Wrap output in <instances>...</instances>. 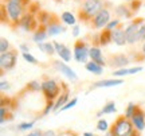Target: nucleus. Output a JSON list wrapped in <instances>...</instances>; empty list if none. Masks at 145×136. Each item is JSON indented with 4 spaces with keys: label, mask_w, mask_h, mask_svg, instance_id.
<instances>
[{
    "label": "nucleus",
    "mask_w": 145,
    "mask_h": 136,
    "mask_svg": "<svg viewBox=\"0 0 145 136\" xmlns=\"http://www.w3.org/2000/svg\"><path fill=\"white\" fill-rule=\"evenodd\" d=\"M61 90H62V85L58 84L55 79L44 78L42 81V93L46 101H57V99L62 93Z\"/></svg>",
    "instance_id": "nucleus-4"
},
{
    "label": "nucleus",
    "mask_w": 145,
    "mask_h": 136,
    "mask_svg": "<svg viewBox=\"0 0 145 136\" xmlns=\"http://www.w3.org/2000/svg\"><path fill=\"white\" fill-rule=\"evenodd\" d=\"M114 14L117 15L118 19H132L135 12L130 10L129 4H120L114 8Z\"/></svg>",
    "instance_id": "nucleus-20"
},
{
    "label": "nucleus",
    "mask_w": 145,
    "mask_h": 136,
    "mask_svg": "<svg viewBox=\"0 0 145 136\" xmlns=\"http://www.w3.org/2000/svg\"><path fill=\"white\" fill-rule=\"evenodd\" d=\"M124 84V79L122 78H109V79H101L94 82L90 86V90L93 89H99V88H112V86H118V85Z\"/></svg>",
    "instance_id": "nucleus-19"
},
{
    "label": "nucleus",
    "mask_w": 145,
    "mask_h": 136,
    "mask_svg": "<svg viewBox=\"0 0 145 136\" xmlns=\"http://www.w3.org/2000/svg\"><path fill=\"white\" fill-rule=\"evenodd\" d=\"M11 109H15V100L3 96L1 97V106H0V123L1 124L14 119V113L11 112Z\"/></svg>",
    "instance_id": "nucleus-8"
},
{
    "label": "nucleus",
    "mask_w": 145,
    "mask_h": 136,
    "mask_svg": "<svg viewBox=\"0 0 145 136\" xmlns=\"http://www.w3.org/2000/svg\"><path fill=\"white\" fill-rule=\"evenodd\" d=\"M141 53L144 54V57H145V42L142 43V47H141Z\"/></svg>",
    "instance_id": "nucleus-44"
},
{
    "label": "nucleus",
    "mask_w": 145,
    "mask_h": 136,
    "mask_svg": "<svg viewBox=\"0 0 145 136\" xmlns=\"http://www.w3.org/2000/svg\"><path fill=\"white\" fill-rule=\"evenodd\" d=\"M22 57L24 58V61H27L28 63H32V65H36L38 63V59H36L31 53H22Z\"/></svg>",
    "instance_id": "nucleus-34"
},
{
    "label": "nucleus",
    "mask_w": 145,
    "mask_h": 136,
    "mask_svg": "<svg viewBox=\"0 0 145 136\" xmlns=\"http://www.w3.org/2000/svg\"><path fill=\"white\" fill-rule=\"evenodd\" d=\"M35 121L36 120H32V121H24V123H19L18 125H16V129L18 131H31L32 128H34V125H35Z\"/></svg>",
    "instance_id": "nucleus-28"
},
{
    "label": "nucleus",
    "mask_w": 145,
    "mask_h": 136,
    "mask_svg": "<svg viewBox=\"0 0 145 136\" xmlns=\"http://www.w3.org/2000/svg\"><path fill=\"white\" fill-rule=\"evenodd\" d=\"M46 28H47L48 37H55V35L63 34V32L66 31V27L63 26V24H61V18L58 19V18H55L54 15H52L51 22L48 23V26H47Z\"/></svg>",
    "instance_id": "nucleus-14"
},
{
    "label": "nucleus",
    "mask_w": 145,
    "mask_h": 136,
    "mask_svg": "<svg viewBox=\"0 0 145 136\" xmlns=\"http://www.w3.org/2000/svg\"><path fill=\"white\" fill-rule=\"evenodd\" d=\"M54 46H55V51H57V54L59 55V58L62 59L63 62L67 63V62L71 61V58H74V54L71 53L70 47H67L66 45L54 41Z\"/></svg>",
    "instance_id": "nucleus-15"
},
{
    "label": "nucleus",
    "mask_w": 145,
    "mask_h": 136,
    "mask_svg": "<svg viewBox=\"0 0 145 136\" xmlns=\"http://www.w3.org/2000/svg\"><path fill=\"white\" fill-rule=\"evenodd\" d=\"M61 22L66 26H75L77 24V18L70 11H65L61 14Z\"/></svg>",
    "instance_id": "nucleus-23"
},
{
    "label": "nucleus",
    "mask_w": 145,
    "mask_h": 136,
    "mask_svg": "<svg viewBox=\"0 0 145 136\" xmlns=\"http://www.w3.org/2000/svg\"><path fill=\"white\" fill-rule=\"evenodd\" d=\"M130 121L133 123L135 128L137 129L138 132H142L145 129V112L141 106H136V110H135V115L132 116Z\"/></svg>",
    "instance_id": "nucleus-13"
},
{
    "label": "nucleus",
    "mask_w": 145,
    "mask_h": 136,
    "mask_svg": "<svg viewBox=\"0 0 145 136\" xmlns=\"http://www.w3.org/2000/svg\"><path fill=\"white\" fill-rule=\"evenodd\" d=\"M26 136H43V132H42L40 129H34V131H31L30 133H27Z\"/></svg>",
    "instance_id": "nucleus-39"
},
{
    "label": "nucleus",
    "mask_w": 145,
    "mask_h": 136,
    "mask_svg": "<svg viewBox=\"0 0 145 136\" xmlns=\"http://www.w3.org/2000/svg\"><path fill=\"white\" fill-rule=\"evenodd\" d=\"M120 26H121V19L116 18V19H113V20L109 22V24L106 26V30H109V31H113V30H116V28H118Z\"/></svg>",
    "instance_id": "nucleus-33"
},
{
    "label": "nucleus",
    "mask_w": 145,
    "mask_h": 136,
    "mask_svg": "<svg viewBox=\"0 0 145 136\" xmlns=\"http://www.w3.org/2000/svg\"><path fill=\"white\" fill-rule=\"evenodd\" d=\"M52 66L57 69V70H58V72H59L61 74H63V76H65V77H67L70 81H72V82L78 79L77 73H75V72H74V70H72V69L70 68V66H69L66 62H63L62 59H58V61H52Z\"/></svg>",
    "instance_id": "nucleus-12"
},
{
    "label": "nucleus",
    "mask_w": 145,
    "mask_h": 136,
    "mask_svg": "<svg viewBox=\"0 0 145 136\" xmlns=\"http://www.w3.org/2000/svg\"><path fill=\"white\" fill-rule=\"evenodd\" d=\"M104 0H83L79 10H78V19L81 22H91L94 16L104 8Z\"/></svg>",
    "instance_id": "nucleus-2"
},
{
    "label": "nucleus",
    "mask_w": 145,
    "mask_h": 136,
    "mask_svg": "<svg viewBox=\"0 0 145 136\" xmlns=\"http://www.w3.org/2000/svg\"><path fill=\"white\" fill-rule=\"evenodd\" d=\"M16 61H18V51L15 49H11L10 51L0 54V73H1V76L5 72H10L15 68Z\"/></svg>",
    "instance_id": "nucleus-7"
},
{
    "label": "nucleus",
    "mask_w": 145,
    "mask_h": 136,
    "mask_svg": "<svg viewBox=\"0 0 145 136\" xmlns=\"http://www.w3.org/2000/svg\"><path fill=\"white\" fill-rule=\"evenodd\" d=\"M112 41L114 45L117 46H126L128 41H126V34H125V28L122 27V24L112 31Z\"/></svg>",
    "instance_id": "nucleus-18"
},
{
    "label": "nucleus",
    "mask_w": 145,
    "mask_h": 136,
    "mask_svg": "<svg viewBox=\"0 0 145 136\" xmlns=\"http://www.w3.org/2000/svg\"><path fill=\"white\" fill-rule=\"evenodd\" d=\"M138 42H145V23L140 27V31H138Z\"/></svg>",
    "instance_id": "nucleus-36"
},
{
    "label": "nucleus",
    "mask_w": 145,
    "mask_h": 136,
    "mask_svg": "<svg viewBox=\"0 0 145 136\" xmlns=\"http://www.w3.org/2000/svg\"><path fill=\"white\" fill-rule=\"evenodd\" d=\"M51 19H52V14H50V12H47V11H39L38 12V22H39L40 26L47 27L48 23L51 22Z\"/></svg>",
    "instance_id": "nucleus-25"
},
{
    "label": "nucleus",
    "mask_w": 145,
    "mask_h": 136,
    "mask_svg": "<svg viewBox=\"0 0 145 136\" xmlns=\"http://www.w3.org/2000/svg\"><path fill=\"white\" fill-rule=\"evenodd\" d=\"M79 31H81V28H79L78 24L72 26V37H78V35H79Z\"/></svg>",
    "instance_id": "nucleus-40"
},
{
    "label": "nucleus",
    "mask_w": 145,
    "mask_h": 136,
    "mask_svg": "<svg viewBox=\"0 0 145 136\" xmlns=\"http://www.w3.org/2000/svg\"><path fill=\"white\" fill-rule=\"evenodd\" d=\"M110 20H112V19H110V11H109L106 7H104V8L91 19L90 26L93 27L94 30H104V28H106V26L109 24Z\"/></svg>",
    "instance_id": "nucleus-9"
},
{
    "label": "nucleus",
    "mask_w": 145,
    "mask_h": 136,
    "mask_svg": "<svg viewBox=\"0 0 145 136\" xmlns=\"http://www.w3.org/2000/svg\"><path fill=\"white\" fill-rule=\"evenodd\" d=\"M36 46L40 49L42 51L47 54V55H52L55 54V46H54V42H42V43H38Z\"/></svg>",
    "instance_id": "nucleus-26"
},
{
    "label": "nucleus",
    "mask_w": 145,
    "mask_h": 136,
    "mask_svg": "<svg viewBox=\"0 0 145 136\" xmlns=\"http://www.w3.org/2000/svg\"><path fill=\"white\" fill-rule=\"evenodd\" d=\"M97 129L101 132H108L110 128H109V123L105 119H99L98 121H97Z\"/></svg>",
    "instance_id": "nucleus-31"
},
{
    "label": "nucleus",
    "mask_w": 145,
    "mask_h": 136,
    "mask_svg": "<svg viewBox=\"0 0 145 136\" xmlns=\"http://www.w3.org/2000/svg\"><path fill=\"white\" fill-rule=\"evenodd\" d=\"M104 136H116V135H114V132L112 131V129H109L108 132H105V135H104Z\"/></svg>",
    "instance_id": "nucleus-43"
},
{
    "label": "nucleus",
    "mask_w": 145,
    "mask_h": 136,
    "mask_svg": "<svg viewBox=\"0 0 145 136\" xmlns=\"http://www.w3.org/2000/svg\"><path fill=\"white\" fill-rule=\"evenodd\" d=\"M144 5H145V4H144Z\"/></svg>",
    "instance_id": "nucleus-47"
},
{
    "label": "nucleus",
    "mask_w": 145,
    "mask_h": 136,
    "mask_svg": "<svg viewBox=\"0 0 145 136\" xmlns=\"http://www.w3.org/2000/svg\"><path fill=\"white\" fill-rule=\"evenodd\" d=\"M47 38H48V34H47V28L43 26H39V28L36 30L34 34H32V41L38 45V43L44 42Z\"/></svg>",
    "instance_id": "nucleus-22"
},
{
    "label": "nucleus",
    "mask_w": 145,
    "mask_h": 136,
    "mask_svg": "<svg viewBox=\"0 0 145 136\" xmlns=\"http://www.w3.org/2000/svg\"><path fill=\"white\" fill-rule=\"evenodd\" d=\"M10 50H11V46H10L8 39L1 38V39H0V54H4V53L10 51Z\"/></svg>",
    "instance_id": "nucleus-32"
},
{
    "label": "nucleus",
    "mask_w": 145,
    "mask_h": 136,
    "mask_svg": "<svg viewBox=\"0 0 145 136\" xmlns=\"http://www.w3.org/2000/svg\"><path fill=\"white\" fill-rule=\"evenodd\" d=\"M142 66H135V68H124L120 70H114L113 72V78H121L125 76H132V74H137L142 72Z\"/></svg>",
    "instance_id": "nucleus-21"
},
{
    "label": "nucleus",
    "mask_w": 145,
    "mask_h": 136,
    "mask_svg": "<svg viewBox=\"0 0 145 136\" xmlns=\"http://www.w3.org/2000/svg\"><path fill=\"white\" fill-rule=\"evenodd\" d=\"M8 89H10V82L1 79V82H0V90H1V92H5V90H8Z\"/></svg>",
    "instance_id": "nucleus-37"
},
{
    "label": "nucleus",
    "mask_w": 145,
    "mask_h": 136,
    "mask_svg": "<svg viewBox=\"0 0 145 136\" xmlns=\"http://www.w3.org/2000/svg\"><path fill=\"white\" fill-rule=\"evenodd\" d=\"M7 1H16V3H20L23 5H30V0H7Z\"/></svg>",
    "instance_id": "nucleus-41"
},
{
    "label": "nucleus",
    "mask_w": 145,
    "mask_h": 136,
    "mask_svg": "<svg viewBox=\"0 0 145 136\" xmlns=\"http://www.w3.org/2000/svg\"><path fill=\"white\" fill-rule=\"evenodd\" d=\"M145 22L142 18H136L130 23H128V26L125 27V34H126L128 45H136L138 42V31H140V27Z\"/></svg>",
    "instance_id": "nucleus-5"
},
{
    "label": "nucleus",
    "mask_w": 145,
    "mask_h": 136,
    "mask_svg": "<svg viewBox=\"0 0 145 136\" xmlns=\"http://www.w3.org/2000/svg\"><path fill=\"white\" fill-rule=\"evenodd\" d=\"M125 1H128V3H132V1H135V0H125Z\"/></svg>",
    "instance_id": "nucleus-46"
},
{
    "label": "nucleus",
    "mask_w": 145,
    "mask_h": 136,
    "mask_svg": "<svg viewBox=\"0 0 145 136\" xmlns=\"http://www.w3.org/2000/svg\"><path fill=\"white\" fill-rule=\"evenodd\" d=\"M89 53H90V47L85 39H78L74 43V49H72V54H74V59L79 63H86L89 62Z\"/></svg>",
    "instance_id": "nucleus-6"
},
{
    "label": "nucleus",
    "mask_w": 145,
    "mask_h": 136,
    "mask_svg": "<svg viewBox=\"0 0 145 136\" xmlns=\"http://www.w3.org/2000/svg\"><path fill=\"white\" fill-rule=\"evenodd\" d=\"M39 22H38V18L30 14V12H26L23 18L20 19V23H19V27H20L23 31H34L35 32L38 28H39Z\"/></svg>",
    "instance_id": "nucleus-11"
},
{
    "label": "nucleus",
    "mask_w": 145,
    "mask_h": 136,
    "mask_svg": "<svg viewBox=\"0 0 145 136\" xmlns=\"http://www.w3.org/2000/svg\"><path fill=\"white\" fill-rule=\"evenodd\" d=\"M136 106H137V104H135V102H129L128 104V106H126V110H125V117L126 119H132V116L135 115V110H136Z\"/></svg>",
    "instance_id": "nucleus-30"
},
{
    "label": "nucleus",
    "mask_w": 145,
    "mask_h": 136,
    "mask_svg": "<svg viewBox=\"0 0 145 136\" xmlns=\"http://www.w3.org/2000/svg\"><path fill=\"white\" fill-rule=\"evenodd\" d=\"M106 62H108V66L114 68V70H120V69L126 68L132 61H130L129 55H126L124 53H118V54H114V55H109Z\"/></svg>",
    "instance_id": "nucleus-10"
},
{
    "label": "nucleus",
    "mask_w": 145,
    "mask_h": 136,
    "mask_svg": "<svg viewBox=\"0 0 145 136\" xmlns=\"http://www.w3.org/2000/svg\"><path fill=\"white\" fill-rule=\"evenodd\" d=\"M43 136H57V132L52 131V129H48V131L43 132Z\"/></svg>",
    "instance_id": "nucleus-42"
},
{
    "label": "nucleus",
    "mask_w": 145,
    "mask_h": 136,
    "mask_svg": "<svg viewBox=\"0 0 145 136\" xmlns=\"http://www.w3.org/2000/svg\"><path fill=\"white\" fill-rule=\"evenodd\" d=\"M110 129L114 132L116 136H140L141 133L135 128L133 123L129 119H126L125 116L117 117Z\"/></svg>",
    "instance_id": "nucleus-3"
},
{
    "label": "nucleus",
    "mask_w": 145,
    "mask_h": 136,
    "mask_svg": "<svg viewBox=\"0 0 145 136\" xmlns=\"http://www.w3.org/2000/svg\"><path fill=\"white\" fill-rule=\"evenodd\" d=\"M83 136H95L94 133H91V132H85L83 133Z\"/></svg>",
    "instance_id": "nucleus-45"
},
{
    "label": "nucleus",
    "mask_w": 145,
    "mask_h": 136,
    "mask_svg": "<svg viewBox=\"0 0 145 136\" xmlns=\"http://www.w3.org/2000/svg\"><path fill=\"white\" fill-rule=\"evenodd\" d=\"M85 69L90 72L91 74H95V76H101V74L104 73V66H101L98 63L93 62V61H89L86 65H85Z\"/></svg>",
    "instance_id": "nucleus-24"
},
{
    "label": "nucleus",
    "mask_w": 145,
    "mask_h": 136,
    "mask_svg": "<svg viewBox=\"0 0 145 136\" xmlns=\"http://www.w3.org/2000/svg\"><path fill=\"white\" fill-rule=\"evenodd\" d=\"M1 20L5 19L7 15V23L12 27H19L20 19L23 18V15L26 14V5L16 3V1H7L1 4Z\"/></svg>",
    "instance_id": "nucleus-1"
},
{
    "label": "nucleus",
    "mask_w": 145,
    "mask_h": 136,
    "mask_svg": "<svg viewBox=\"0 0 145 136\" xmlns=\"http://www.w3.org/2000/svg\"><path fill=\"white\" fill-rule=\"evenodd\" d=\"M89 58H90V61L98 63L101 66H106V65H108V62H106V59H105L104 54H102V50H101L99 46H90Z\"/></svg>",
    "instance_id": "nucleus-17"
},
{
    "label": "nucleus",
    "mask_w": 145,
    "mask_h": 136,
    "mask_svg": "<svg viewBox=\"0 0 145 136\" xmlns=\"http://www.w3.org/2000/svg\"><path fill=\"white\" fill-rule=\"evenodd\" d=\"M19 50L22 53H30V46L27 43H22V45H19Z\"/></svg>",
    "instance_id": "nucleus-38"
},
{
    "label": "nucleus",
    "mask_w": 145,
    "mask_h": 136,
    "mask_svg": "<svg viewBox=\"0 0 145 136\" xmlns=\"http://www.w3.org/2000/svg\"><path fill=\"white\" fill-rule=\"evenodd\" d=\"M114 112H117L116 102H114V101H109V102H106V104L104 105V108L97 113V117H99L101 115H110V113H114Z\"/></svg>",
    "instance_id": "nucleus-27"
},
{
    "label": "nucleus",
    "mask_w": 145,
    "mask_h": 136,
    "mask_svg": "<svg viewBox=\"0 0 145 136\" xmlns=\"http://www.w3.org/2000/svg\"><path fill=\"white\" fill-rule=\"evenodd\" d=\"M77 102H78V99H77V97H74V99H72L71 101H69L67 104L63 106L62 109H61V112H65V110H67V109H71V108H74V106L77 105Z\"/></svg>",
    "instance_id": "nucleus-35"
},
{
    "label": "nucleus",
    "mask_w": 145,
    "mask_h": 136,
    "mask_svg": "<svg viewBox=\"0 0 145 136\" xmlns=\"http://www.w3.org/2000/svg\"><path fill=\"white\" fill-rule=\"evenodd\" d=\"M61 85H62V89L63 92L61 93V96L57 99V101H55V105H54V112H59V110L62 109L65 105L67 104L69 101V96H70V89H69V86L65 82H61Z\"/></svg>",
    "instance_id": "nucleus-16"
},
{
    "label": "nucleus",
    "mask_w": 145,
    "mask_h": 136,
    "mask_svg": "<svg viewBox=\"0 0 145 136\" xmlns=\"http://www.w3.org/2000/svg\"><path fill=\"white\" fill-rule=\"evenodd\" d=\"M27 90H30V92H39L40 90L42 92V82H39V81H30L28 84H27L26 86Z\"/></svg>",
    "instance_id": "nucleus-29"
}]
</instances>
